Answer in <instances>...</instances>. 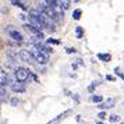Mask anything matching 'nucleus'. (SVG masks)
<instances>
[{"label": "nucleus", "mask_w": 124, "mask_h": 124, "mask_svg": "<svg viewBox=\"0 0 124 124\" xmlns=\"http://www.w3.org/2000/svg\"><path fill=\"white\" fill-rule=\"evenodd\" d=\"M98 85H99L98 81H93L92 84H89V85H88V92H89V93H93V91H95V88L98 86Z\"/></svg>", "instance_id": "nucleus-15"}, {"label": "nucleus", "mask_w": 124, "mask_h": 124, "mask_svg": "<svg viewBox=\"0 0 124 124\" xmlns=\"http://www.w3.org/2000/svg\"><path fill=\"white\" fill-rule=\"evenodd\" d=\"M114 73H116V75H118V77H120V78H121V79L124 81V74L121 73V71H120V68L116 67V68H114Z\"/></svg>", "instance_id": "nucleus-20"}, {"label": "nucleus", "mask_w": 124, "mask_h": 124, "mask_svg": "<svg viewBox=\"0 0 124 124\" xmlns=\"http://www.w3.org/2000/svg\"><path fill=\"white\" fill-rule=\"evenodd\" d=\"M8 36H10V39H13L16 43H21V42H24V36L23 34L20 32V31H17L16 28H13L10 32H8Z\"/></svg>", "instance_id": "nucleus-5"}, {"label": "nucleus", "mask_w": 124, "mask_h": 124, "mask_svg": "<svg viewBox=\"0 0 124 124\" xmlns=\"http://www.w3.org/2000/svg\"><path fill=\"white\" fill-rule=\"evenodd\" d=\"M96 57H98L99 60H102V62H105V63H109L112 60V54H110V53H98Z\"/></svg>", "instance_id": "nucleus-9"}, {"label": "nucleus", "mask_w": 124, "mask_h": 124, "mask_svg": "<svg viewBox=\"0 0 124 124\" xmlns=\"http://www.w3.org/2000/svg\"><path fill=\"white\" fill-rule=\"evenodd\" d=\"M70 4H71V1H60V8L64 11V10L70 8Z\"/></svg>", "instance_id": "nucleus-17"}, {"label": "nucleus", "mask_w": 124, "mask_h": 124, "mask_svg": "<svg viewBox=\"0 0 124 124\" xmlns=\"http://www.w3.org/2000/svg\"><path fill=\"white\" fill-rule=\"evenodd\" d=\"M10 88H11V91L13 92H16V93H23V92H25V84L20 82V81L11 84L10 85Z\"/></svg>", "instance_id": "nucleus-8"}, {"label": "nucleus", "mask_w": 124, "mask_h": 124, "mask_svg": "<svg viewBox=\"0 0 124 124\" xmlns=\"http://www.w3.org/2000/svg\"><path fill=\"white\" fill-rule=\"evenodd\" d=\"M91 101L93 102V103H99V105H101V103H103V96L102 95H92L91 96Z\"/></svg>", "instance_id": "nucleus-11"}, {"label": "nucleus", "mask_w": 124, "mask_h": 124, "mask_svg": "<svg viewBox=\"0 0 124 124\" xmlns=\"http://www.w3.org/2000/svg\"><path fill=\"white\" fill-rule=\"evenodd\" d=\"M46 43H47V45H60L62 42L59 39H54V38H47V39H46Z\"/></svg>", "instance_id": "nucleus-16"}, {"label": "nucleus", "mask_w": 124, "mask_h": 124, "mask_svg": "<svg viewBox=\"0 0 124 124\" xmlns=\"http://www.w3.org/2000/svg\"><path fill=\"white\" fill-rule=\"evenodd\" d=\"M120 120H121V118H120V116H118V114H116V113H113V114H110V116H109V121H110V123H118Z\"/></svg>", "instance_id": "nucleus-14"}, {"label": "nucleus", "mask_w": 124, "mask_h": 124, "mask_svg": "<svg viewBox=\"0 0 124 124\" xmlns=\"http://www.w3.org/2000/svg\"><path fill=\"white\" fill-rule=\"evenodd\" d=\"M24 29H25V31H28L29 34H32L34 36H38V35H39L40 32H42V31H40L39 28H36L34 24H31V23L24 24Z\"/></svg>", "instance_id": "nucleus-7"}, {"label": "nucleus", "mask_w": 124, "mask_h": 124, "mask_svg": "<svg viewBox=\"0 0 124 124\" xmlns=\"http://www.w3.org/2000/svg\"><path fill=\"white\" fill-rule=\"evenodd\" d=\"M82 36H84V27H77L75 28V38L81 39Z\"/></svg>", "instance_id": "nucleus-12"}, {"label": "nucleus", "mask_w": 124, "mask_h": 124, "mask_svg": "<svg viewBox=\"0 0 124 124\" xmlns=\"http://www.w3.org/2000/svg\"><path fill=\"white\" fill-rule=\"evenodd\" d=\"M74 101H75V103H78V102H79V96L78 95H74Z\"/></svg>", "instance_id": "nucleus-25"}, {"label": "nucleus", "mask_w": 124, "mask_h": 124, "mask_svg": "<svg viewBox=\"0 0 124 124\" xmlns=\"http://www.w3.org/2000/svg\"><path fill=\"white\" fill-rule=\"evenodd\" d=\"M114 105H116V99H114V98H107L103 103H101V105H96V106L101 109V112H102V110H105V112H106L107 109H112V107H114Z\"/></svg>", "instance_id": "nucleus-6"}, {"label": "nucleus", "mask_w": 124, "mask_h": 124, "mask_svg": "<svg viewBox=\"0 0 124 124\" xmlns=\"http://www.w3.org/2000/svg\"><path fill=\"white\" fill-rule=\"evenodd\" d=\"M31 78L34 79V82H39V79H38V77H36V75H35L34 73H31Z\"/></svg>", "instance_id": "nucleus-23"}, {"label": "nucleus", "mask_w": 124, "mask_h": 124, "mask_svg": "<svg viewBox=\"0 0 124 124\" xmlns=\"http://www.w3.org/2000/svg\"><path fill=\"white\" fill-rule=\"evenodd\" d=\"M75 49H74V47H66V53H67V54H71V53H75Z\"/></svg>", "instance_id": "nucleus-22"}, {"label": "nucleus", "mask_w": 124, "mask_h": 124, "mask_svg": "<svg viewBox=\"0 0 124 124\" xmlns=\"http://www.w3.org/2000/svg\"><path fill=\"white\" fill-rule=\"evenodd\" d=\"M106 79H107V81H116V78H114L113 75H110V74H109V75H106Z\"/></svg>", "instance_id": "nucleus-24"}, {"label": "nucleus", "mask_w": 124, "mask_h": 124, "mask_svg": "<svg viewBox=\"0 0 124 124\" xmlns=\"http://www.w3.org/2000/svg\"><path fill=\"white\" fill-rule=\"evenodd\" d=\"M81 14H82V10H81V8H75L73 11V18L75 21H78L79 18H81Z\"/></svg>", "instance_id": "nucleus-13"}, {"label": "nucleus", "mask_w": 124, "mask_h": 124, "mask_svg": "<svg viewBox=\"0 0 124 124\" xmlns=\"http://www.w3.org/2000/svg\"><path fill=\"white\" fill-rule=\"evenodd\" d=\"M14 75H16V78H17L20 82L25 84L27 81L29 82V78H31V71H29L28 68H25V67H17L16 70H14Z\"/></svg>", "instance_id": "nucleus-1"}, {"label": "nucleus", "mask_w": 124, "mask_h": 124, "mask_svg": "<svg viewBox=\"0 0 124 124\" xmlns=\"http://www.w3.org/2000/svg\"><path fill=\"white\" fill-rule=\"evenodd\" d=\"M95 124H103V123H102V121H96Z\"/></svg>", "instance_id": "nucleus-26"}, {"label": "nucleus", "mask_w": 124, "mask_h": 124, "mask_svg": "<svg viewBox=\"0 0 124 124\" xmlns=\"http://www.w3.org/2000/svg\"><path fill=\"white\" fill-rule=\"evenodd\" d=\"M11 4H13V6H17V7H21V8H23V10H25V11L28 10V7L25 6V3H24V1H20V0H13Z\"/></svg>", "instance_id": "nucleus-10"}, {"label": "nucleus", "mask_w": 124, "mask_h": 124, "mask_svg": "<svg viewBox=\"0 0 124 124\" xmlns=\"http://www.w3.org/2000/svg\"><path fill=\"white\" fill-rule=\"evenodd\" d=\"M18 56H20V60L21 62H25L28 63V64H36V60H35L34 54L31 53V50H27V49H21V50L18 52Z\"/></svg>", "instance_id": "nucleus-2"}, {"label": "nucleus", "mask_w": 124, "mask_h": 124, "mask_svg": "<svg viewBox=\"0 0 124 124\" xmlns=\"http://www.w3.org/2000/svg\"><path fill=\"white\" fill-rule=\"evenodd\" d=\"M10 103H11V106H18L20 105V99L18 98H11L10 99Z\"/></svg>", "instance_id": "nucleus-19"}, {"label": "nucleus", "mask_w": 124, "mask_h": 124, "mask_svg": "<svg viewBox=\"0 0 124 124\" xmlns=\"http://www.w3.org/2000/svg\"><path fill=\"white\" fill-rule=\"evenodd\" d=\"M7 92H6V88H1V103H4L7 101Z\"/></svg>", "instance_id": "nucleus-18"}, {"label": "nucleus", "mask_w": 124, "mask_h": 124, "mask_svg": "<svg viewBox=\"0 0 124 124\" xmlns=\"http://www.w3.org/2000/svg\"><path fill=\"white\" fill-rule=\"evenodd\" d=\"M31 53L34 54L35 60H36V63L38 64H46L47 63V54H45V53H42V52H39L36 47H32V50H31Z\"/></svg>", "instance_id": "nucleus-3"}, {"label": "nucleus", "mask_w": 124, "mask_h": 124, "mask_svg": "<svg viewBox=\"0 0 124 124\" xmlns=\"http://www.w3.org/2000/svg\"><path fill=\"white\" fill-rule=\"evenodd\" d=\"M70 114H73V110H71V109H67V110H64L63 113L57 114L54 118H52L50 121H47V124H60L63 120H66V118H67Z\"/></svg>", "instance_id": "nucleus-4"}, {"label": "nucleus", "mask_w": 124, "mask_h": 124, "mask_svg": "<svg viewBox=\"0 0 124 124\" xmlns=\"http://www.w3.org/2000/svg\"><path fill=\"white\" fill-rule=\"evenodd\" d=\"M106 116H107V114H106V112H105V110H102V112L98 113V117L101 118V120H105V118H106Z\"/></svg>", "instance_id": "nucleus-21"}]
</instances>
